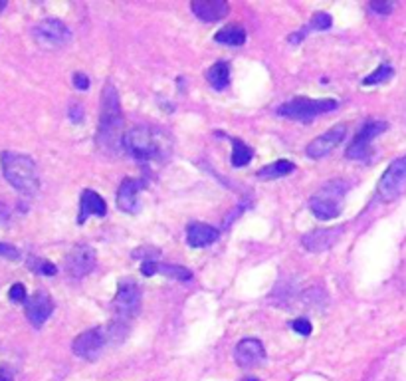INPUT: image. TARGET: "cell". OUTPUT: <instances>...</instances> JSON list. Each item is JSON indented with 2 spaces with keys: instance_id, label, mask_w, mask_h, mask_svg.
Segmentation results:
<instances>
[{
  "instance_id": "484cf974",
  "label": "cell",
  "mask_w": 406,
  "mask_h": 381,
  "mask_svg": "<svg viewBox=\"0 0 406 381\" xmlns=\"http://www.w3.org/2000/svg\"><path fill=\"white\" fill-rule=\"evenodd\" d=\"M331 16H329L327 12H317V14H313L311 28H315V30H327V28H331Z\"/></svg>"
},
{
  "instance_id": "6da1fadb",
  "label": "cell",
  "mask_w": 406,
  "mask_h": 381,
  "mask_svg": "<svg viewBox=\"0 0 406 381\" xmlns=\"http://www.w3.org/2000/svg\"><path fill=\"white\" fill-rule=\"evenodd\" d=\"M123 149L141 165L165 163L172 153V139L169 133L155 127H131L125 131Z\"/></svg>"
},
{
  "instance_id": "7a4b0ae2",
  "label": "cell",
  "mask_w": 406,
  "mask_h": 381,
  "mask_svg": "<svg viewBox=\"0 0 406 381\" xmlns=\"http://www.w3.org/2000/svg\"><path fill=\"white\" fill-rule=\"evenodd\" d=\"M123 109L119 101L118 89L111 82H107L101 92V113H99V130L97 142L107 151H118L123 145Z\"/></svg>"
},
{
  "instance_id": "2e32d148",
  "label": "cell",
  "mask_w": 406,
  "mask_h": 381,
  "mask_svg": "<svg viewBox=\"0 0 406 381\" xmlns=\"http://www.w3.org/2000/svg\"><path fill=\"white\" fill-rule=\"evenodd\" d=\"M194 16L204 22H218L228 16V4L224 0H194L191 4Z\"/></svg>"
},
{
  "instance_id": "836d02e7",
  "label": "cell",
  "mask_w": 406,
  "mask_h": 381,
  "mask_svg": "<svg viewBox=\"0 0 406 381\" xmlns=\"http://www.w3.org/2000/svg\"><path fill=\"white\" fill-rule=\"evenodd\" d=\"M4 8H6V2H4V0H0V12L4 11Z\"/></svg>"
},
{
  "instance_id": "ba28073f",
  "label": "cell",
  "mask_w": 406,
  "mask_h": 381,
  "mask_svg": "<svg viewBox=\"0 0 406 381\" xmlns=\"http://www.w3.org/2000/svg\"><path fill=\"white\" fill-rule=\"evenodd\" d=\"M386 127H388V125H386L385 121H369V123H364L363 130L355 135L353 143L347 147V157L355 159V161L369 159L371 153H373L371 151V142H373L376 135L385 133Z\"/></svg>"
},
{
  "instance_id": "9c48e42d",
  "label": "cell",
  "mask_w": 406,
  "mask_h": 381,
  "mask_svg": "<svg viewBox=\"0 0 406 381\" xmlns=\"http://www.w3.org/2000/svg\"><path fill=\"white\" fill-rule=\"evenodd\" d=\"M141 308V288L135 280L119 282L118 294L113 298V310L119 318H133Z\"/></svg>"
},
{
  "instance_id": "f1b7e54d",
  "label": "cell",
  "mask_w": 406,
  "mask_h": 381,
  "mask_svg": "<svg viewBox=\"0 0 406 381\" xmlns=\"http://www.w3.org/2000/svg\"><path fill=\"white\" fill-rule=\"evenodd\" d=\"M369 8H371L374 14H379V16H388V14L393 12V8H395V4H393V2H371Z\"/></svg>"
},
{
  "instance_id": "d6986e66",
  "label": "cell",
  "mask_w": 406,
  "mask_h": 381,
  "mask_svg": "<svg viewBox=\"0 0 406 381\" xmlns=\"http://www.w3.org/2000/svg\"><path fill=\"white\" fill-rule=\"evenodd\" d=\"M141 273L145 276H153V274H163L167 278H175V280H181V282H186L193 278V273L184 266H179V264H163V262H143L141 264Z\"/></svg>"
},
{
  "instance_id": "cb8c5ba5",
  "label": "cell",
  "mask_w": 406,
  "mask_h": 381,
  "mask_svg": "<svg viewBox=\"0 0 406 381\" xmlns=\"http://www.w3.org/2000/svg\"><path fill=\"white\" fill-rule=\"evenodd\" d=\"M254 157V151L248 147L246 143L234 139V149H232V165L234 167H244L250 163V159Z\"/></svg>"
},
{
  "instance_id": "d6a6232c",
  "label": "cell",
  "mask_w": 406,
  "mask_h": 381,
  "mask_svg": "<svg viewBox=\"0 0 406 381\" xmlns=\"http://www.w3.org/2000/svg\"><path fill=\"white\" fill-rule=\"evenodd\" d=\"M0 381H14V377L11 375V371L6 368H0Z\"/></svg>"
},
{
  "instance_id": "1f68e13d",
  "label": "cell",
  "mask_w": 406,
  "mask_h": 381,
  "mask_svg": "<svg viewBox=\"0 0 406 381\" xmlns=\"http://www.w3.org/2000/svg\"><path fill=\"white\" fill-rule=\"evenodd\" d=\"M74 86L77 89H87L89 87V80L86 74H74Z\"/></svg>"
},
{
  "instance_id": "3957f363",
  "label": "cell",
  "mask_w": 406,
  "mask_h": 381,
  "mask_svg": "<svg viewBox=\"0 0 406 381\" xmlns=\"http://www.w3.org/2000/svg\"><path fill=\"white\" fill-rule=\"evenodd\" d=\"M0 165H2V175L18 193L22 195H36L40 189V179L36 171V163L30 155L16 151H2L0 153Z\"/></svg>"
},
{
  "instance_id": "8fae6325",
  "label": "cell",
  "mask_w": 406,
  "mask_h": 381,
  "mask_svg": "<svg viewBox=\"0 0 406 381\" xmlns=\"http://www.w3.org/2000/svg\"><path fill=\"white\" fill-rule=\"evenodd\" d=\"M96 251L87 244H77L65 258V273L72 278H84L96 268Z\"/></svg>"
},
{
  "instance_id": "e0dca14e",
  "label": "cell",
  "mask_w": 406,
  "mask_h": 381,
  "mask_svg": "<svg viewBox=\"0 0 406 381\" xmlns=\"http://www.w3.org/2000/svg\"><path fill=\"white\" fill-rule=\"evenodd\" d=\"M107 205L106 201L99 196V193L86 189L80 199V217H77V225H84L87 217H106Z\"/></svg>"
},
{
  "instance_id": "f546056e",
  "label": "cell",
  "mask_w": 406,
  "mask_h": 381,
  "mask_svg": "<svg viewBox=\"0 0 406 381\" xmlns=\"http://www.w3.org/2000/svg\"><path fill=\"white\" fill-rule=\"evenodd\" d=\"M0 256L2 258H8V261H18L20 258V251L12 244H4L0 242Z\"/></svg>"
},
{
  "instance_id": "5bb4252c",
  "label": "cell",
  "mask_w": 406,
  "mask_h": 381,
  "mask_svg": "<svg viewBox=\"0 0 406 381\" xmlns=\"http://www.w3.org/2000/svg\"><path fill=\"white\" fill-rule=\"evenodd\" d=\"M264 358H266V349H264V344L260 339H242L234 349V360L240 368H254Z\"/></svg>"
},
{
  "instance_id": "83f0119b",
  "label": "cell",
  "mask_w": 406,
  "mask_h": 381,
  "mask_svg": "<svg viewBox=\"0 0 406 381\" xmlns=\"http://www.w3.org/2000/svg\"><path fill=\"white\" fill-rule=\"evenodd\" d=\"M291 327H293L298 334H301V336H310L311 330H313V326H311V322L307 318H298V320H293V322H291Z\"/></svg>"
},
{
  "instance_id": "7c38bea8",
  "label": "cell",
  "mask_w": 406,
  "mask_h": 381,
  "mask_svg": "<svg viewBox=\"0 0 406 381\" xmlns=\"http://www.w3.org/2000/svg\"><path fill=\"white\" fill-rule=\"evenodd\" d=\"M345 135H347V127H345V125H335V127H331L329 131H325L323 135L315 137V139L305 147L307 157H311V159H321V157L329 155L339 143H343Z\"/></svg>"
},
{
  "instance_id": "277c9868",
  "label": "cell",
  "mask_w": 406,
  "mask_h": 381,
  "mask_svg": "<svg viewBox=\"0 0 406 381\" xmlns=\"http://www.w3.org/2000/svg\"><path fill=\"white\" fill-rule=\"evenodd\" d=\"M347 193L345 181H331L321 187L319 193L310 199L311 213L321 220H331L341 215V199Z\"/></svg>"
},
{
  "instance_id": "603a6c76",
  "label": "cell",
  "mask_w": 406,
  "mask_h": 381,
  "mask_svg": "<svg viewBox=\"0 0 406 381\" xmlns=\"http://www.w3.org/2000/svg\"><path fill=\"white\" fill-rule=\"evenodd\" d=\"M206 80H208V84L214 87V89H224L228 86V82H230V65L228 62H216V64L206 72Z\"/></svg>"
},
{
  "instance_id": "ffe728a7",
  "label": "cell",
  "mask_w": 406,
  "mask_h": 381,
  "mask_svg": "<svg viewBox=\"0 0 406 381\" xmlns=\"http://www.w3.org/2000/svg\"><path fill=\"white\" fill-rule=\"evenodd\" d=\"M143 183L137 179H125L118 191V207L125 213H137L139 211V203H137V195H139Z\"/></svg>"
},
{
  "instance_id": "8992f818",
  "label": "cell",
  "mask_w": 406,
  "mask_h": 381,
  "mask_svg": "<svg viewBox=\"0 0 406 381\" xmlns=\"http://www.w3.org/2000/svg\"><path fill=\"white\" fill-rule=\"evenodd\" d=\"M32 36L36 44H40L42 48H48V50L64 48L65 44L72 40L70 28L62 20H58V18H46V20L38 22L34 26Z\"/></svg>"
},
{
  "instance_id": "9a60e30c",
  "label": "cell",
  "mask_w": 406,
  "mask_h": 381,
  "mask_svg": "<svg viewBox=\"0 0 406 381\" xmlns=\"http://www.w3.org/2000/svg\"><path fill=\"white\" fill-rule=\"evenodd\" d=\"M343 227H335V229H317L311 230L307 235H303L301 244L303 249H307L310 252H323L327 249H331L337 240L341 239Z\"/></svg>"
},
{
  "instance_id": "ac0fdd59",
  "label": "cell",
  "mask_w": 406,
  "mask_h": 381,
  "mask_svg": "<svg viewBox=\"0 0 406 381\" xmlns=\"http://www.w3.org/2000/svg\"><path fill=\"white\" fill-rule=\"evenodd\" d=\"M218 237H220V230L214 229L210 225H204V223H191L186 227V242L193 249L210 246L212 242L218 240Z\"/></svg>"
},
{
  "instance_id": "5b68a950",
  "label": "cell",
  "mask_w": 406,
  "mask_h": 381,
  "mask_svg": "<svg viewBox=\"0 0 406 381\" xmlns=\"http://www.w3.org/2000/svg\"><path fill=\"white\" fill-rule=\"evenodd\" d=\"M337 108L335 99H310V98H296L279 106L278 115L296 121H311L317 115L329 113Z\"/></svg>"
},
{
  "instance_id": "44dd1931",
  "label": "cell",
  "mask_w": 406,
  "mask_h": 381,
  "mask_svg": "<svg viewBox=\"0 0 406 381\" xmlns=\"http://www.w3.org/2000/svg\"><path fill=\"white\" fill-rule=\"evenodd\" d=\"M293 171H296V163H291L288 159H279L276 163L262 167L256 175L258 179H262V181H274V179H281L286 175L293 173Z\"/></svg>"
},
{
  "instance_id": "30bf717a",
  "label": "cell",
  "mask_w": 406,
  "mask_h": 381,
  "mask_svg": "<svg viewBox=\"0 0 406 381\" xmlns=\"http://www.w3.org/2000/svg\"><path fill=\"white\" fill-rule=\"evenodd\" d=\"M107 334H103V327H94V330H87L84 334H80L72 344V349L77 358H84L87 361H94L99 358L101 349L106 346Z\"/></svg>"
},
{
  "instance_id": "e575fe53",
  "label": "cell",
  "mask_w": 406,
  "mask_h": 381,
  "mask_svg": "<svg viewBox=\"0 0 406 381\" xmlns=\"http://www.w3.org/2000/svg\"><path fill=\"white\" fill-rule=\"evenodd\" d=\"M246 381H258V380H246Z\"/></svg>"
},
{
  "instance_id": "4dcf8cb0",
  "label": "cell",
  "mask_w": 406,
  "mask_h": 381,
  "mask_svg": "<svg viewBox=\"0 0 406 381\" xmlns=\"http://www.w3.org/2000/svg\"><path fill=\"white\" fill-rule=\"evenodd\" d=\"M34 270L38 274H44V276H53V274L58 273V268L53 266L52 262H46V261H38L34 264Z\"/></svg>"
},
{
  "instance_id": "52a82bcc",
  "label": "cell",
  "mask_w": 406,
  "mask_h": 381,
  "mask_svg": "<svg viewBox=\"0 0 406 381\" xmlns=\"http://www.w3.org/2000/svg\"><path fill=\"white\" fill-rule=\"evenodd\" d=\"M406 187V155L395 159L393 163L388 165L381 181H379V196L383 201H395L396 196L402 193V189Z\"/></svg>"
},
{
  "instance_id": "4316f807",
  "label": "cell",
  "mask_w": 406,
  "mask_h": 381,
  "mask_svg": "<svg viewBox=\"0 0 406 381\" xmlns=\"http://www.w3.org/2000/svg\"><path fill=\"white\" fill-rule=\"evenodd\" d=\"M8 298H11L14 304H26V300H28V296H26V288H24V284L16 282L12 286L11 290H8Z\"/></svg>"
},
{
  "instance_id": "7402d4cb",
  "label": "cell",
  "mask_w": 406,
  "mask_h": 381,
  "mask_svg": "<svg viewBox=\"0 0 406 381\" xmlns=\"http://www.w3.org/2000/svg\"><path fill=\"white\" fill-rule=\"evenodd\" d=\"M214 40L218 44H226V46H242L246 42V30L238 24H230L214 34Z\"/></svg>"
},
{
  "instance_id": "4fadbf2b",
  "label": "cell",
  "mask_w": 406,
  "mask_h": 381,
  "mask_svg": "<svg viewBox=\"0 0 406 381\" xmlns=\"http://www.w3.org/2000/svg\"><path fill=\"white\" fill-rule=\"evenodd\" d=\"M53 302L46 292H36L26 300V318L34 327H42L46 320L52 316Z\"/></svg>"
},
{
  "instance_id": "d4e9b609",
  "label": "cell",
  "mask_w": 406,
  "mask_h": 381,
  "mask_svg": "<svg viewBox=\"0 0 406 381\" xmlns=\"http://www.w3.org/2000/svg\"><path fill=\"white\" fill-rule=\"evenodd\" d=\"M395 76V68L391 64H381L376 70H374L373 74H369V76L363 80V86H374V84H383L386 80H391V77Z\"/></svg>"
}]
</instances>
